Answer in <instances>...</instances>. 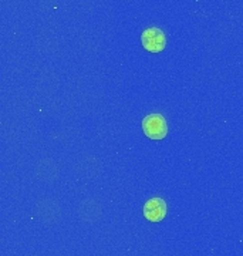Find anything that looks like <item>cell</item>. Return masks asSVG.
I'll return each instance as SVG.
<instances>
[{"mask_svg": "<svg viewBox=\"0 0 243 256\" xmlns=\"http://www.w3.org/2000/svg\"><path fill=\"white\" fill-rule=\"evenodd\" d=\"M142 130L148 138L162 140L168 134V124L161 114H150L142 120Z\"/></svg>", "mask_w": 243, "mask_h": 256, "instance_id": "6da1fadb", "label": "cell"}, {"mask_svg": "<svg viewBox=\"0 0 243 256\" xmlns=\"http://www.w3.org/2000/svg\"><path fill=\"white\" fill-rule=\"evenodd\" d=\"M144 216L150 222H161L166 216V202L161 198H152L145 202Z\"/></svg>", "mask_w": 243, "mask_h": 256, "instance_id": "3957f363", "label": "cell"}, {"mask_svg": "<svg viewBox=\"0 0 243 256\" xmlns=\"http://www.w3.org/2000/svg\"><path fill=\"white\" fill-rule=\"evenodd\" d=\"M141 43L145 50L151 53H161L166 46V38L161 28H150L141 34Z\"/></svg>", "mask_w": 243, "mask_h": 256, "instance_id": "7a4b0ae2", "label": "cell"}]
</instances>
